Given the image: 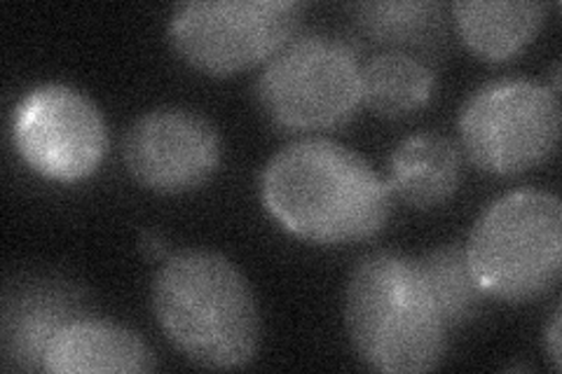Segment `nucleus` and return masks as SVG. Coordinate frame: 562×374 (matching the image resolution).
<instances>
[{
    "mask_svg": "<svg viewBox=\"0 0 562 374\" xmlns=\"http://www.w3.org/2000/svg\"><path fill=\"white\" fill-rule=\"evenodd\" d=\"M345 326L359 359L386 374H422L441 365L443 324L417 260L394 251L363 256L347 281Z\"/></svg>",
    "mask_w": 562,
    "mask_h": 374,
    "instance_id": "3",
    "label": "nucleus"
},
{
    "mask_svg": "<svg viewBox=\"0 0 562 374\" xmlns=\"http://www.w3.org/2000/svg\"><path fill=\"white\" fill-rule=\"evenodd\" d=\"M256 97L279 129H338L361 109V61L340 38L295 33L262 68Z\"/></svg>",
    "mask_w": 562,
    "mask_h": 374,
    "instance_id": "5",
    "label": "nucleus"
},
{
    "mask_svg": "<svg viewBox=\"0 0 562 374\" xmlns=\"http://www.w3.org/2000/svg\"><path fill=\"white\" fill-rule=\"evenodd\" d=\"M436 89L434 68L411 52L386 49L361 66V103L380 117H406Z\"/></svg>",
    "mask_w": 562,
    "mask_h": 374,
    "instance_id": "14",
    "label": "nucleus"
},
{
    "mask_svg": "<svg viewBox=\"0 0 562 374\" xmlns=\"http://www.w3.org/2000/svg\"><path fill=\"white\" fill-rule=\"evenodd\" d=\"M460 38L473 55L499 64L516 57L535 41L547 5L541 3H485V0H462L452 5Z\"/></svg>",
    "mask_w": 562,
    "mask_h": 374,
    "instance_id": "13",
    "label": "nucleus"
},
{
    "mask_svg": "<svg viewBox=\"0 0 562 374\" xmlns=\"http://www.w3.org/2000/svg\"><path fill=\"white\" fill-rule=\"evenodd\" d=\"M460 148L443 134L422 132L398 144L384 183L403 204L429 211L446 204L460 188Z\"/></svg>",
    "mask_w": 562,
    "mask_h": 374,
    "instance_id": "12",
    "label": "nucleus"
},
{
    "mask_svg": "<svg viewBox=\"0 0 562 374\" xmlns=\"http://www.w3.org/2000/svg\"><path fill=\"white\" fill-rule=\"evenodd\" d=\"M293 0H190L176 5L169 41L202 73L225 78L268 64L301 26Z\"/></svg>",
    "mask_w": 562,
    "mask_h": 374,
    "instance_id": "6",
    "label": "nucleus"
},
{
    "mask_svg": "<svg viewBox=\"0 0 562 374\" xmlns=\"http://www.w3.org/2000/svg\"><path fill=\"white\" fill-rule=\"evenodd\" d=\"M138 246H140V251H144V256L150 258V260H167L169 258L167 241H165V237L157 229H144V231H140Z\"/></svg>",
    "mask_w": 562,
    "mask_h": 374,
    "instance_id": "17",
    "label": "nucleus"
},
{
    "mask_svg": "<svg viewBox=\"0 0 562 374\" xmlns=\"http://www.w3.org/2000/svg\"><path fill=\"white\" fill-rule=\"evenodd\" d=\"M464 251L487 297L522 305L547 295L562 274L558 194L518 190L492 202L473 225Z\"/></svg>",
    "mask_w": 562,
    "mask_h": 374,
    "instance_id": "4",
    "label": "nucleus"
},
{
    "mask_svg": "<svg viewBox=\"0 0 562 374\" xmlns=\"http://www.w3.org/2000/svg\"><path fill=\"white\" fill-rule=\"evenodd\" d=\"M357 29L373 43L398 52L429 47L443 33L446 5L436 0H408V3H357L349 5Z\"/></svg>",
    "mask_w": 562,
    "mask_h": 374,
    "instance_id": "15",
    "label": "nucleus"
},
{
    "mask_svg": "<svg viewBox=\"0 0 562 374\" xmlns=\"http://www.w3.org/2000/svg\"><path fill=\"white\" fill-rule=\"evenodd\" d=\"M417 264L448 330L467 326L481 314L487 295L473 274L462 246L450 243L436 248L417 258Z\"/></svg>",
    "mask_w": 562,
    "mask_h": 374,
    "instance_id": "16",
    "label": "nucleus"
},
{
    "mask_svg": "<svg viewBox=\"0 0 562 374\" xmlns=\"http://www.w3.org/2000/svg\"><path fill=\"white\" fill-rule=\"evenodd\" d=\"M12 144L24 165L55 183L94 175L109 148V132L97 103L68 84L31 89L12 113Z\"/></svg>",
    "mask_w": 562,
    "mask_h": 374,
    "instance_id": "8",
    "label": "nucleus"
},
{
    "mask_svg": "<svg viewBox=\"0 0 562 374\" xmlns=\"http://www.w3.org/2000/svg\"><path fill=\"white\" fill-rule=\"evenodd\" d=\"M153 311L167 340L192 365L239 370L256 359V295L221 253L188 248L162 260L153 283Z\"/></svg>",
    "mask_w": 562,
    "mask_h": 374,
    "instance_id": "2",
    "label": "nucleus"
},
{
    "mask_svg": "<svg viewBox=\"0 0 562 374\" xmlns=\"http://www.w3.org/2000/svg\"><path fill=\"white\" fill-rule=\"evenodd\" d=\"M85 316L78 293L57 281H38L5 302L3 351L10 370L45 372V353L57 332Z\"/></svg>",
    "mask_w": 562,
    "mask_h": 374,
    "instance_id": "10",
    "label": "nucleus"
},
{
    "mask_svg": "<svg viewBox=\"0 0 562 374\" xmlns=\"http://www.w3.org/2000/svg\"><path fill=\"white\" fill-rule=\"evenodd\" d=\"M460 136L471 165L485 173L518 175L532 171L558 148V94L522 78L487 82L464 103Z\"/></svg>",
    "mask_w": 562,
    "mask_h": 374,
    "instance_id": "7",
    "label": "nucleus"
},
{
    "mask_svg": "<svg viewBox=\"0 0 562 374\" xmlns=\"http://www.w3.org/2000/svg\"><path fill=\"white\" fill-rule=\"evenodd\" d=\"M157 359L134 330L103 318L80 316L57 332L45 353L52 374L153 372Z\"/></svg>",
    "mask_w": 562,
    "mask_h": 374,
    "instance_id": "11",
    "label": "nucleus"
},
{
    "mask_svg": "<svg viewBox=\"0 0 562 374\" xmlns=\"http://www.w3.org/2000/svg\"><path fill=\"white\" fill-rule=\"evenodd\" d=\"M547 342H549V355H551V361H553V367L560 370L562 367V361H560V307L553 314L551 328H549V335H547Z\"/></svg>",
    "mask_w": 562,
    "mask_h": 374,
    "instance_id": "18",
    "label": "nucleus"
},
{
    "mask_svg": "<svg viewBox=\"0 0 562 374\" xmlns=\"http://www.w3.org/2000/svg\"><path fill=\"white\" fill-rule=\"evenodd\" d=\"M260 197L281 227L319 246L371 239L392 213V192L375 169L328 138L281 148L262 169Z\"/></svg>",
    "mask_w": 562,
    "mask_h": 374,
    "instance_id": "1",
    "label": "nucleus"
},
{
    "mask_svg": "<svg viewBox=\"0 0 562 374\" xmlns=\"http://www.w3.org/2000/svg\"><path fill=\"white\" fill-rule=\"evenodd\" d=\"M122 159L140 188L155 194H186L216 173L221 138L198 111L157 109L132 124Z\"/></svg>",
    "mask_w": 562,
    "mask_h": 374,
    "instance_id": "9",
    "label": "nucleus"
}]
</instances>
